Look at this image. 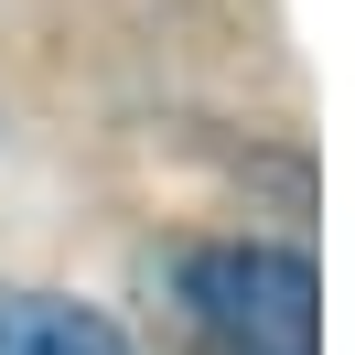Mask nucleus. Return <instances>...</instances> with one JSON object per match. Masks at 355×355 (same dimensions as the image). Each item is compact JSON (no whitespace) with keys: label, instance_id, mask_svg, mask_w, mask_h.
<instances>
[{"label":"nucleus","instance_id":"f257e3e1","mask_svg":"<svg viewBox=\"0 0 355 355\" xmlns=\"http://www.w3.org/2000/svg\"><path fill=\"white\" fill-rule=\"evenodd\" d=\"M173 291L205 355H312V334H323V280L302 248H194Z\"/></svg>","mask_w":355,"mask_h":355},{"label":"nucleus","instance_id":"f03ea898","mask_svg":"<svg viewBox=\"0 0 355 355\" xmlns=\"http://www.w3.org/2000/svg\"><path fill=\"white\" fill-rule=\"evenodd\" d=\"M0 355H130V334L97 302H54V291H0Z\"/></svg>","mask_w":355,"mask_h":355}]
</instances>
